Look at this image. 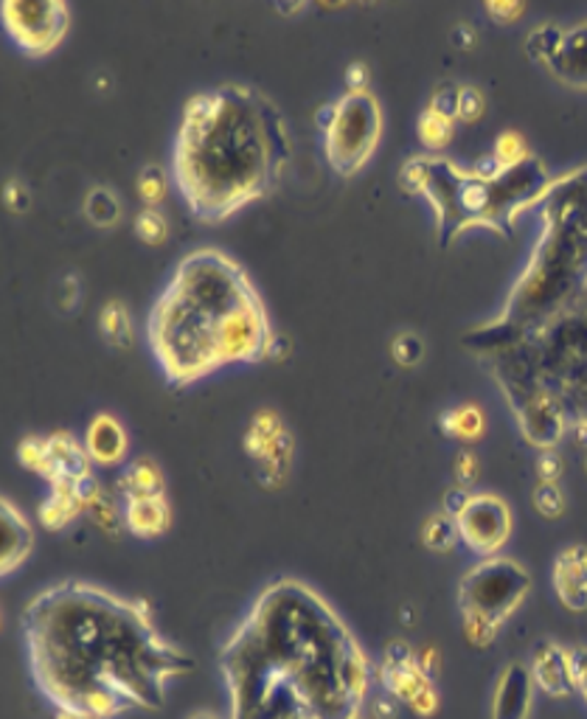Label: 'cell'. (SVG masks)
<instances>
[{"label": "cell", "mask_w": 587, "mask_h": 719, "mask_svg": "<svg viewBox=\"0 0 587 719\" xmlns=\"http://www.w3.org/2000/svg\"><path fill=\"white\" fill-rule=\"evenodd\" d=\"M37 683L59 708L113 719L136 706H161L166 683L189 658L152 627L144 602L87 582H59L23 613Z\"/></svg>", "instance_id": "6da1fadb"}, {"label": "cell", "mask_w": 587, "mask_h": 719, "mask_svg": "<svg viewBox=\"0 0 587 719\" xmlns=\"http://www.w3.org/2000/svg\"><path fill=\"white\" fill-rule=\"evenodd\" d=\"M290 155L287 121L256 87L228 82L186 98L175 141V180L202 223H222L270 195Z\"/></svg>", "instance_id": "7a4b0ae2"}, {"label": "cell", "mask_w": 587, "mask_h": 719, "mask_svg": "<svg viewBox=\"0 0 587 719\" xmlns=\"http://www.w3.org/2000/svg\"><path fill=\"white\" fill-rule=\"evenodd\" d=\"M231 647L273 669L313 719H354L368 692V661L338 613L307 585L281 579L256 599Z\"/></svg>", "instance_id": "3957f363"}, {"label": "cell", "mask_w": 587, "mask_h": 719, "mask_svg": "<svg viewBox=\"0 0 587 719\" xmlns=\"http://www.w3.org/2000/svg\"><path fill=\"white\" fill-rule=\"evenodd\" d=\"M248 270L216 248H197L177 262L146 321L152 352L177 386L222 366V329L231 315L256 302Z\"/></svg>", "instance_id": "277c9868"}, {"label": "cell", "mask_w": 587, "mask_h": 719, "mask_svg": "<svg viewBox=\"0 0 587 719\" xmlns=\"http://www.w3.org/2000/svg\"><path fill=\"white\" fill-rule=\"evenodd\" d=\"M545 234L495 327L472 334L486 352L509 346L574 304L587 287V169L554 180L542 197Z\"/></svg>", "instance_id": "5b68a950"}, {"label": "cell", "mask_w": 587, "mask_h": 719, "mask_svg": "<svg viewBox=\"0 0 587 719\" xmlns=\"http://www.w3.org/2000/svg\"><path fill=\"white\" fill-rule=\"evenodd\" d=\"M422 195L436 209L444 245L470 225H490V180L476 172H463L447 157H424Z\"/></svg>", "instance_id": "8992f818"}, {"label": "cell", "mask_w": 587, "mask_h": 719, "mask_svg": "<svg viewBox=\"0 0 587 719\" xmlns=\"http://www.w3.org/2000/svg\"><path fill=\"white\" fill-rule=\"evenodd\" d=\"M338 116L324 132V152L338 175H354L366 166L383 135V107L372 91H347L334 102Z\"/></svg>", "instance_id": "52a82bcc"}, {"label": "cell", "mask_w": 587, "mask_h": 719, "mask_svg": "<svg viewBox=\"0 0 587 719\" xmlns=\"http://www.w3.org/2000/svg\"><path fill=\"white\" fill-rule=\"evenodd\" d=\"M529 588L531 576L520 563L506 556H486L461 579L458 602L463 615H476L501 627L529 596Z\"/></svg>", "instance_id": "ba28073f"}, {"label": "cell", "mask_w": 587, "mask_h": 719, "mask_svg": "<svg viewBox=\"0 0 587 719\" xmlns=\"http://www.w3.org/2000/svg\"><path fill=\"white\" fill-rule=\"evenodd\" d=\"M0 17L9 37L32 57L54 51L71 26V12L62 0H3Z\"/></svg>", "instance_id": "9c48e42d"}, {"label": "cell", "mask_w": 587, "mask_h": 719, "mask_svg": "<svg viewBox=\"0 0 587 719\" xmlns=\"http://www.w3.org/2000/svg\"><path fill=\"white\" fill-rule=\"evenodd\" d=\"M551 175L537 155L523 157L520 164L503 166L501 175L490 180V228L509 234L515 214L531 203H540L551 189Z\"/></svg>", "instance_id": "30bf717a"}, {"label": "cell", "mask_w": 587, "mask_h": 719, "mask_svg": "<svg viewBox=\"0 0 587 719\" xmlns=\"http://www.w3.org/2000/svg\"><path fill=\"white\" fill-rule=\"evenodd\" d=\"M456 523L467 549L481 556H495L512 534V509L503 497L483 492L470 497Z\"/></svg>", "instance_id": "8fae6325"}, {"label": "cell", "mask_w": 587, "mask_h": 719, "mask_svg": "<svg viewBox=\"0 0 587 719\" xmlns=\"http://www.w3.org/2000/svg\"><path fill=\"white\" fill-rule=\"evenodd\" d=\"M512 408L517 413L523 436L529 438L531 445L540 447V450H554V445L565 433V422H568L556 397H551L545 388H540V391L529 393V397L520 399Z\"/></svg>", "instance_id": "7c38bea8"}, {"label": "cell", "mask_w": 587, "mask_h": 719, "mask_svg": "<svg viewBox=\"0 0 587 719\" xmlns=\"http://www.w3.org/2000/svg\"><path fill=\"white\" fill-rule=\"evenodd\" d=\"M535 677L523 663H509L497 677L495 697H492V719H529L535 703Z\"/></svg>", "instance_id": "4fadbf2b"}, {"label": "cell", "mask_w": 587, "mask_h": 719, "mask_svg": "<svg viewBox=\"0 0 587 719\" xmlns=\"http://www.w3.org/2000/svg\"><path fill=\"white\" fill-rule=\"evenodd\" d=\"M529 669L531 677H535V686L549 694V697H568V694L576 692L574 663H571L568 649L542 641L535 649V661H531Z\"/></svg>", "instance_id": "5bb4252c"}, {"label": "cell", "mask_w": 587, "mask_h": 719, "mask_svg": "<svg viewBox=\"0 0 587 719\" xmlns=\"http://www.w3.org/2000/svg\"><path fill=\"white\" fill-rule=\"evenodd\" d=\"M91 456H87L85 445H79L71 433H54L48 436V458L43 475L57 484H77L79 478L91 475Z\"/></svg>", "instance_id": "9a60e30c"}, {"label": "cell", "mask_w": 587, "mask_h": 719, "mask_svg": "<svg viewBox=\"0 0 587 719\" xmlns=\"http://www.w3.org/2000/svg\"><path fill=\"white\" fill-rule=\"evenodd\" d=\"M554 590L568 610H587V549L571 545L554 563Z\"/></svg>", "instance_id": "2e32d148"}, {"label": "cell", "mask_w": 587, "mask_h": 719, "mask_svg": "<svg viewBox=\"0 0 587 719\" xmlns=\"http://www.w3.org/2000/svg\"><path fill=\"white\" fill-rule=\"evenodd\" d=\"M85 450L91 456L93 464L116 467L125 461L127 450H130V438H127L125 425L110 413H98L87 425Z\"/></svg>", "instance_id": "e0dca14e"}, {"label": "cell", "mask_w": 587, "mask_h": 719, "mask_svg": "<svg viewBox=\"0 0 587 719\" xmlns=\"http://www.w3.org/2000/svg\"><path fill=\"white\" fill-rule=\"evenodd\" d=\"M32 523L23 517L17 506L3 500L0 504V570L9 574V570L17 568L28 556V551H32Z\"/></svg>", "instance_id": "ac0fdd59"}, {"label": "cell", "mask_w": 587, "mask_h": 719, "mask_svg": "<svg viewBox=\"0 0 587 719\" xmlns=\"http://www.w3.org/2000/svg\"><path fill=\"white\" fill-rule=\"evenodd\" d=\"M551 73L568 85L587 87V20L574 28H565L560 54L551 62Z\"/></svg>", "instance_id": "d6986e66"}, {"label": "cell", "mask_w": 587, "mask_h": 719, "mask_svg": "<svg viewBox=\"0 0 587 719\" xmlns=\"http://www.w3.org/2000/svg\"><path fill=\"white\" fill-rule=\"evenodd\" d=\"M125 523L138 537H157L169 529V504L164 495L125 500Z\"/></svg>", "instance_id": "ffe728a7"}, {"label": "cell", "mask_w": 587, "mask_h": 719, "mask_svg": "<svg viewBox=\"0 0 587 719\" xmlns=\"http://www.w3.org/2000/svg\"><path fill=\"white\" fill-rule=\"evenodd\" d=\"M116 490L121 492L125 500L130 497H146V495H164V472L152 458H136L116 481Z\"/></svg>", "instance_id": "44dd1931"}, {"label": "cell", "mask_w": 587, "mask_h": 719, "mask_svg": "<svg viewBox=\"0 0 587 719\" xmlns=\"http://www.w3.org/2000/svg\"><path fill=\"white\" fill-rule=\"evenodd\" d=\"M79 515H85V504L77 495L73 484H57L46 504L39 506V517L48 529H66Z\"/></svg>", "instance_id": "7402d4cb"}, {"label": "cell", "mask_w": 587, "mask_h": 719, "mask_svg": "<svg viewBox=\"0 0 587 719\" xmlns=\"http://www.w3.org/2000/svg\"><path fill=\"white\" fill-rule=\"evenodd\" d=\"M281 433H287V427H284L279 413L270 411V408H261V411L250 419V427L248 433H245V450H248V456L254 458V461H259Z\"/></svg>", "instance_id": "603a6c76"}, {"label": "cell", "mask_w": 587, "mask_h": 719, "mask_svg": "<svg viewBox=\"0 0 587 719\" xmlns=\"http://www.w3.org/2000/svg\"><path fill=\"white\" fill-rule=\"evenodd\" d=\"M483 427H486V416H483L481 408L472 405V402L442 413V431L453 438H461V441H476V438H481Z\"/></svg>", "instance_id": "cb8c5ba5"}, {"label": "cell", "mask_w": 587, "mask_h": 719, "mask_svg": "<svg viewBox=\"0 0 587 719\" xmlns=\"http://www.w3.org/2000/svg\"><path fill=\"white\" fill-rule=\"evenodd\" d=\"M98 329H102V334L107 338V343H113V346L118 349H127L132 343L130 309L121 302H116V298L107 302L105 307H102V313H98Z\"/></svg>", "instance_id": "d4e9b609"}, {"label": "cell", "mask_w": 587, "mask_h": 719, "mask_svg": "<svg viewBox=\"0 0 587 719\" xmlns=\"http://www.w3.org/2000/svg\"><path fill=\"white\" fill-rule=\"evenodd\" d=\"M422 540L424 545L431 551H453L458 543H461V534H458V523L456 517H450L447 511H438V515L427 517L422 526Z\"/></svg>", "instance_id": "484cf974"}, {"label": "cell", "mask_w": 587, "mask_h": 719, "mask_svg": "<svg viewBox=\"0 0 587 719\" xmlns=\"http://www.w3.org/2000/svg\"><path fill=\"white\" fill-rule=\"evenodd\" d=\"M562 39H565V28L556 26V23H540L526 37V51H529L531 59L542 62V66H551L556 54H560Z\"/></svg>", "instance_id": "4316f807"}, {"label": "cell", "mask_w": 587, "mask_h": 719, "mask_svg": "<svg viewBox=\"0 0 587 719\" xmlns=\"http://www.w3.org/2000/svg\"><path fill=\"white\" fill-rule=\"evenodd\" d=\"M85 216L98 228H113L121 220V205L113 189L107 186H93L85 197Z\"/></svg>", "instance_id": "83f0119b"}, {"label": "cell", "mask_w": 587, "mask_h": 719, "mask_svg": "<svg viewBox=\"0 0 587 719\" xmlns=\"http://www.w3.org/2000/svg\"><path fill=\"white\" fill-rule=\"evenodd\" d=\"M416 130H419V138H422L424 146H431V150H442V146L450 144L453 118L442 116V113H436L427 107V110L419 116Z\"/></svg>", "instance_id": "f1b7e54d"}, {"label": "cell", "mask_w": 587, "mask_h": 719, "mask_svg": "<svg viewBox=\"0 0 587 719\" xmlns=\"http://www.w3.org/2000/svg\"><path fill=\"white\" fill-rule=\"evenodd\" d=\"M136 234L144 239L146 245H161L166 243L169 236V223L166 216L155 209V205H146V209L138 211L136 216Z\"/></svg>", "instance_id": "f546056e"}, {"label": "cell", "mask_w": 587, "mask_h": 719, "mask_svg": "<svg viewBox=\"0 0 587 719\" xmlns=\"http://www.w3.org/2000/svg\"><path fill=\"white\" fill-rule=\"evenodd\" d=\"M85 515H91L93 523H96L102 531H107V534H116V531L121 529V520H125V517L118 515L116 500H113L107 492H98V495L93 497L91 504H87Z\"/></svg>", "instance_id": "4dcf8cb0"}, {"label": "cell", "mask_w": 587, "mask_h": 719, "mask_svg": "<svg viewBox=\"0 0 587 719\" xmlns=\"http://www.w3.org/2000/svg\"><path fill=\"white\" fill-rule=\"evenodd\" d=\"M529 146H526V138L520 135V132L515 130H506L497 135L495 141V157L501 161L503 166H512V164H520L523 157H529Z\"/></svg>", "instance_id": "1f68e13d"}, {"label": "cell", "mask_w": 587, "mask_h": 719, "mask_svg": "<svg viewBox=\"0 0 587 719\" xmlns=\"http://www.w3.org/2000/svg\"><path fill=\"white\" fill-rule=\"evenodd\" d=\"M535 509L540 511L542 517H549V520H556L565 511V495L556 484L551 481H540L535 490Z\"/></svg>", "instance_id": "d6a6232c"}, {"label": "cell", "mask_w": 587, "mask_h": 719, "mask_svg": "<svg viewBox=\"0 0 587 719\" xmlns=\"http://www.w3.org/2000/svg\"><path fill=\"white\" fill-rule=\"evenodd\" d=\"M138 195L144 197L146 205H155L164 200L166 180H164V172H161V166L146 164L144 169H141V175H138Z\"/></svg>", "instance_id": "836d02e7"}, {"label": "cell", "mask_w": 587, "mask_h": 719, "mask_svg": "<svg viewBox=\"0 0 587 719\" xmlns=\"http://www.w3.org/2000/svg\"><path fill=\"white\" fill-rule=\"evenodd\" d=\"M391 354L397 363H402V366H416L424 354L422 338L413 332H399L391 341Z\"/></svg>", "instance_id": "e575fe53"}, {"label": "cell", "mask_w": 587, "mask_h": 719, "mask_svg": "<svg viewBox=\"0 0 587 719\" xmlns=\"http://www.w3.org/2000/svg\"><path fill=\"white\" fill-rule=\"evenodd\" d=\"M17 456H20V464L43 475V470H46V458H48V438H39V436L23 438L17 447Z\"/></svg>", "instance_id": "d590c367"}, {"label": "cell", "mask_w": 587, "mask_h": 719, "mask_svg": "<svg viewBox=\"0 0 587 719\" xmlns=\"http://www.w3.org/2000/svg\"><path fill=\"white\" fill-rule=\"evenodd\" d=\"M458 96H461V85L444 82V85H438L436 91H433L431 105H427V107L456 121V118H458Z\"/></svg>", "instance_id": "8d00e7d4"}, {"label": "cell", "mask_w": 587, "mask_h": 719, "mask_svg": "<svg viewBox=\"0 0 587 719\" xmlns=\"http://www.w3.org/2000/svg\"><path fill=\"white\" fill-rule=\"evenodd\" d=\"M463 635H467V641L472 647H490L495 641L497 627L492 622H483V618H476V615H463Z\"/></svg>", "instance_id": "74e56055"}, {"label": "cell", "mask_w": 587, "mask_h": 719, "mask_svg": "<svg viewBox=\"0 0 587 719\" xmlns=\"http://www.w3.org/2000/svg\"><path fill=\"white\" fill-rule=\"evenodd\" d=\"M483 110H486V98H483V93L478 91V87L461 85V96H458V118H463V121H478V118L483 116Z\"/></svg>", "instance_id": "f35d334b"}, {"label": "cell", "mask_w": 587, "mask_h": 719, "mask_svg": "<svg viewBox=\"0 0 587 719\" xmlns=\"http://www.w3.org/2000/svg\"><path fill=\"white\" fill-rule=\"evenodd\" d=\"M453 470H456V481L458 486H470L472 481L478 478V470H481V464H478V456L472 450H461L456 456V461H453Z\"/></svg>", "instance_id": "ab89813d"}, {"label": "cell", "mask_w": 587, "mask_h": 719, "mask_svg": "<svg viewBox=\"0 0 587 719\" xmlns=\"http://www.w3.org/2000/svg\"><path fill=\"white\" fill-rule=\"evenodd\" d=\"M3 200H7V205L12 211H26L28 205H32V191H28V186L23 184V180L12 177L7 189H3Z\"/></svg>", "instance_id": "60d3db41"}, {"label": "cell", "mask_w": 587, "mask_h": 719, "mask_svg": "<svg viewBox=\"0 0 587 719\" xmlns=\"http://www.w3.org/2000/svg\"><path fill=\"white\" fill-rule=\"evenodd\" d=\"M537 472H540V481H551L556 484V478L562 475V458L554 450H542L537 458Z\"/></svg>", "instance_id": "b9f144b4"}, {"label": "cell", "mask_w": 587, "mask_h": 719, "mask_svg": "<svg viewBox=\"0 0 587 719\" xmlns=\"http://www.w3.org/2000/svg\"><path fill=\"white\" fill-rule=\"evenodd\" d=\"M408 708H411L416 717H433V714L438 711V694L436 688L427 686L422 694H416L411 703H408Z\"/></svg>", "instance_id": "7bdbcfd3"}, {"label": "cell", "mask_w": 587, "mask_h": 719, "mask_svg": "<svg viewBox=\"0 0 587 719\" xmlns=\"http://www.w3.org/2000/svg\"><path fill=\"white\" fill-rule=\"evenodd\" d=\"M523 9L526 7L517 3V0H490V3H486V12H490L495 20H501V23H509V20L520 17Z\"/></svg>", "instance_id": "ee69618b"}, {"label": "cell", "mask_w": 587, "mask_h": 719, "mask_svg": "<svg viewBox=\"0 0 587 719\" xmlns=\"http://www.w3.org/2000/svg\"><path fill=\"white\" fill-rule=\"evenodd\" d=\"M397 697L386 692L383 697H374V700L368 703V714H372V719H397Z\"/></svg>", "instance_id": "f6af8a7d"}, {"label": "cell", "mask_w": 587, "mask_h": 719, "mask_svg": "<svg viewBox=\"0 0 587 719\" xmlns=\"http://www.w3.org/2000/svg\"><path fill=\"white\" fill-rule=\"evenodd\" d=\"M470 492H467V486H453V490H447V495H444V511L450 517H458L463 511V506L470 504Z\"/></svg>", "instance_id": "bcb514c9"}, {"label": "cell", "mask_w": 587, "mask_h": 719, "mask_svg": "<svg viewBox=\"0 0 587 719\" xmlns=\"http://www.w3.org/2000/svg\"><path fill=\"white\" fill-rule=\"evenodd\" d=\"M571 663H574L576 692H579L587 703V649H574V652H571Z\"/></svg>", "instance_id": "7dc6e473"}, {"label": "cell", "mask_w": 587, "mask_h": 719, "mask_svg": "<svg viewBox=\"0 0 587 719\" xmlns=\"http://www.w3.org/2000/svg\"><path fill=\"white\" fill-rule=\"evenodd\" d=\"M416 663H419V669H422V672L433 681V677L438 674V669H442V655H438V649L427 647V649H422V652H416Z\"/></svg>", "instance_id": "c3c4849f"}, {"label": "cell", "mask_w": 587, "mask_h": 719, "mask_svg": "<svg viewBox=\"0 0 587 719\" xmlns=\"http://www.w3.org/2000/svg\"><path fill=\"white\" fill-rule=\"evenodd\" d=\"M347 91H368V68L363 62L347 68Z\"/></svg>", "instance_id": "681fc988"}, {"label": "cell", "mask_w": 587, "mask_h": 719, "mask_svg": "<svg viewBox=\"0 0 587 719\" xmlns=\"http://www.w3.org/2000/svg\"><path fill=\"white\" fill-rule=\"evenodd\" d=\"M334 116H338V105H334V102H327V105H320L318 110H315V125L327 132L329 127L334 125Z\"/></svg>", "instance_id": "f907efd6"}, {"label": "cell", "mask_w": 587, "mask_h": 719, "mask_svg": "<svg viewBox=\"0 0 587 719\" xmlns=\"http://www.w3.org/2000/svg\"><path fill=\"white\" fill-rule=\"evenodd\" d=\"M453 43H456L458 48H472V43H476V32H472L467 23H458V26L453 28Z\"/></svg>", "instance_id": "816d5d0a"}, {"label": "cell", "mask_w": 587, "mask_h": 719, "mask_svg": "<svg viewBox=\"0 0 587 719\" xmlns=\"http://www.w3.org/2000/svg\"><path fill=\"white\" fill-rule=\"evenodd\" d=\"M62 295H66V304H62V309H73L79 302V279L77 275H66V290H62Z\"/></svg>", "instance_id": "f5cc1de1"}, {"label": "cell", "mask_w": 587, "mask_h": 719, "mask_svg": "<svg viewBox=\"0 0 587 719\" xmlns=\"http://www.w3.org/2000/svg\"><path fill=\"white\" fill-rule=\"evenodd\" d=\"M59 719H87V717H82V714H77V711H66V708H62Z\"/></svg>", "instance_id": "db71d44e"}, {"label": "cell", "mask_w": 587, "mask_h": 719, "mask_svg": "<svg viewBox=\"0 0 587 719\" xmlns=\"http://www.w3.org/2000/svg\"><path fill=\"white\" fill-rule=\"evenodd\" d=\"M191 719H214V717H209V714H197V717H191Z\"/></svg>", "instance_id": "11a10c76"}, {"label": "cell", "mask_w": 587, "mask_h": 719, "mask_svg": "<svg viewBox=\"0 0 587 719\" xmlns=\"http://www.w3.org/2000/svg\"><path fill=\"white\" fill-rule=\"evenodd\" d=\"M287 719H313V717H304V714H298V717H287Z\"/></svg>", "instance_id": "9f6ffc18"}, {"label": "cell", "mask_w": 587, "mask_h": 719, "mask_svg": "<svg viewBox=\"0 0 587 719\" xmlns=\"http://www.w3.org/2000/svg\"><path fill=\"white\" fill-rule=\"evenodd\" d=\"M585 467H587V458H585Z\"/></svg>", "instance_id": "6f0895ef"}, {"label": "cell", "mask_w": 587, "mask_h": 719, "mask_svg": "<svg viewBox=\"0 0 587 719\" xmlns=\"http://www.w3.org/2000/svg\"><path fill=\"white\" fill-rule=\"evenodd\" d=\"M354 719H360V717H354Z\"/></svg>", "instance_id": "680465c9"}]
</instances>
